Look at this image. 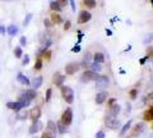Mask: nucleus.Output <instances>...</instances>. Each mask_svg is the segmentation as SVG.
Segmentation results:
<instances>
[{"label": "nucleus", "mask_w": 153, "mask_h": 138, "mask_svg": "<svg viewBox=\"0 0 153 138\" xmlns=\"http://www.w3.org/2000/svg\"><path fill=\"white\" fill-rule=\"evenodd\" d=\"M106 33H107V35H108V36H111V35H112V32H111V31H110V30H107V31H106Z\"/></svg>", "instance_id": "51"}, {"label": "nucleus", "mask_w": 153, "mask_h": 138, "mask_svg": "<svg viewBox=\"0 0 153 138\" xmlns=\"http://www.w3.org/2000/svg\"><path fill=\"white\" fill-rule=\"evenodd\" d=\"M60 122L63 123L65 127H70L71 123H73V110L71 107H66L65 110L61 114V118H60Z\"/></svg>", "instance_id": "5"}, {"label": "nucleus", "mask_w": 153, "mask_h": 138, "mask_svg": "<svg viewBox=\"0 0 153 138\" xmlns=\"http://www.w3.org/2000/svg\"><path fill=\"white\" fill-rule=\"evenodd\" d=\"M46 131L47 132H50L51 134H57V127H56V123L55 122H52V120H49L47 122V124H46Z\"/></svg>", "instance_id": "20"}, {"label": "nucleus", "mask_w": 153, "mask_h": 138, "mask_svg": "<svg viewBox=\"0 0 153 138\" xmlns=\"http://www.w3.org/2000/svg\"><path fill=\"white\" fill-rule=\"evenodd\" d=\"M80 69V63L78 61H70L65 65L64 68V72H65V75H74L76 72H79Z\"/></svg>", "instance_id": "7"}, {"label": "nucleus", "mask_w": 153, "mask_h": 138, "mask_svg": "<svg viewBox=\"0 0 153 138\" xmlns=\"http://www.w3.org/2000/svg\"><path fill=\"white\" fill-rule=\"evenodd\" d=\"M44 26H45V28H51L52 26V23H51V21H50V18H45L44 19Z\"/></svg>", "instance_id": "37"}, {"label": "nucleus", "mask_w": 153, "mask_h": 138, "mask_svg": "<svg viewBox=\"0 0 153 138\" xmlns=\"http://www.w3.org/2000/svg\"><path fill=\"white\" fill-rule=\"evenodd\" d=\"M42 128H44V123L40 122V120H37L36 123H32V124H31L28 132H30V134H36V133L42 131Z\"/></svg>", "instance_id": "12"}, {"label": "nucleus", "mask_w": 153, "mask_h": 138, "mask_svg": "<svg viewBox=\"0 0 153 138\" xmlns=\"http://www.w3.org/2000/svg\"><path fill=\"white\" fill-rule=\"evenodd\" d=\"M7 33V28H5V26H0V35H5Z\"/></svg>", "instance_id": "46"}, {"label": "nucleus", "mask_w": 153, "mask_h": 138, "mask_svg": "<svg viewBox=\"0 0 153 138\" xmlns=\"http://www.w3.org/2000/svg\"><path fill=\"white\" fill-rule=\"evenodd\" d=\"M41 118V107L40 106H35L30 110V119L32 120V123H36L37 120H40Z\"/></svg>", "instance_id": "11"}, {"label": "nucleus", "mask_w": 153, "mask_h": 138, "mask_svg": "<svg viewBox=\"0 0 153 138\" xmlns=\"http://www.w3.org/2000/svg\"><path fill=\"white\" fill-rule=\"evenodd\" d=\"M23 93H25L26 96L31 100V101H33V100L37 98V91H36L35 88H28V90H26V91L23 92Z\"/></svg>", "instance_id": "24"}, {"label": "nucleus", "mask_w": 153, "mask_h": 138, "mask_svg": "<svg viewBox=\"0 0 153 138\" xmlns=\"http://www.w3.org/2000/svg\"><path fill=\"white\" fill-rule=\"evenodd\" d=\"M146 53H147L148 59H153V46H148L147 50H146Z\"/></svg>", "instance_id": "36"}, {"label": "nucleus", "mask_w": 153, "mask_h": 138, "mask_svg": "<svg viewBox=\"0 0 153 138\" xmlns=\"http://www.w3.org/2000/svg\"><path fill=\"white\" fill-rule=\"evenodd\" d=\"M105 60H106V58H105V54L101 53V51H97V53L93 54V61H94V63L102 64V63H105Z\"/></svg>", "instance_id": "23"}, {"label": "nucleus", "mask_w": 153, "mask_h": 138, "mask_svg": "<svg viewBox=\"0 0 153 138\" xmlns=\"http://www.w3.org/2000/svg\"><path fill=\"white\" fill-rule=\"evenodd\" d=\"M144 123L143 122H140V123H138V124H135L134 125L131 129H130V137L131 138H135V137H138V136H140L142 133H143V131H144Z\"/></svg>", "instance_id": "10"}, {"label": "nucleus", "mask_w": 153, "mask_h": 138, "mask_svg": "<svg viewBox=\"0 0 153 138\" xmlns=\"http://www.w3.org/2000/svg\"><path fill=\"white\" fill-rule=\"evenodd\" d=\"M50 21H51V23L54 26H59V25H61V23L64 22L63 17L60 16V13H54V12H52L51 16H50Z\"/></svg>", "instance_id": "15"}, {"label": "nucleus", "mask_w": 153, "mask_h": 138, "mask_svg": "<svg viewBox=\"0 0 153 138\" xmlns=\"http://www.w3.org/2000/svg\"><path fill=\"white\" fill-rule=\"evenodd\" d=\"M103 123L108 129L111 131H117L120 128V120L116 118V116H110V115H106L103 119Z\"/></svg>", "instance_id": "4"}, {"label": "nucleus", "mask_w": 153, "mask_h": 138, "mask_svg": "<svg viewBox=\"0 0 153 138\" xmlns=\"http://www.w3.org/2000/svg\"><path fill=\"white\" fill-rule=\"evenodd\" d=\"M42 83H44V77L42 75H37V77H35L32 81H31V84H32V88L35 90H38L42 86Z\"/></svg>", "instance_id": "17"}, {"label": "nucleus", "mask_w": 153, "mask_h": 138, "mask_svg": "<svg viewBox=\"0 0 153 138\" xmlns=\"http://www.w3.org/2000/svg\"><path fill=\"white\" fill-rule=\"evenodd\" d=\"M98 77H100V73H96L91 69H85V70H83V73L80 74L79 81L82 83H89V82H93V81L96 82V79Z\"/></svg>", "instance_id": "2"}, {"label": "nucleus", "mask_w": 153, "mask_h": 138, "mask_svg": "<svg viewBox=\"0 0 153 138\" xmlns=\"http://www.w3.org/2000/svg\"><path fill=\"white\" fill-rule=\"evenodd\" d=\"M89 69L93 70L96 73H100V72H102V64H98V63H94L93 61V63H91Z\"/></svg>", "instance_id": "31"}, {"label": "nucleus", "mask_w": 153, "mask_h": 138, "mask_svg": "<svg viewBox=\"0 0 153 138\" xmlns=\"http://www.w3.org/2000/svg\"><path fill=\"white\" fill-rule=\"evenodd\" d=\"M50 9H51V10L54 12V13H60L61 10H63L61 5L56 1V0H54V1H51V3H50Z\"/></svg>", "instance_id": "27"}, {"label": "nucleus", "mask_w": 153, "mask_h": 138, "mask_svg": "<svg viewBox=\"0 0 153 138\" xmlns=\"http://www.w3.org/2000/svg\"><path fill=\"white\" fill-rule=\"evenodd\" d=\"M82 7L85 8L87 10L89 9H94L97 7V1L96 0H82Z\"/></svg>", "instance_id": "22"}, {"label": "nucleus", "mask_w": 153, "mask_h": 138, "mask_svg": "<svg viewBox=\"0 0 153 138\" xmlns=\"http://www.w3.org/2000/svg\"><path fill=\"white\" fill-rule=\"evenodd\" d=\"M152 41H153V33H147L144 36V39H143V44L148 45V44H151Z\"/></svg>", "instance_id": "33"}, {"label": "nucleus", "mask_w": 153, "mask_h": 138, "mask_svg": "<svg viewBox=\"0 0 153 138\" xmlns=\"http://www.w3.org/2000/svg\"><path fill=\"white\" fill-rule=\"evenodd\" d=\"M94 137H96V138H105V137H106V134H105L103 131H98L97 133H96Z\"/></svg>", "instance_id": "44"}, {"label": "nucleus", "mask_w": 153, "mask_h": 138, "mask_svg": "<svg viewBox=\"0 0 153 138\" xmlns=\"http://www.w3.org/2000/svg\"><path fill=\"white\" fill-rule=\"evenodd\" d=\"M52 84L56 86V87H59L61 88L64 86V82H65V75L64 74H61L60 72H56L54 73V75H52Z\"/></svg>", "instance_id": "8"}, {"label": "nucleus", "mask_w": 153, "mask_h": 138, "mask_svg": "<svg viewBox=\"0 0 153 138\" xmlns=\"http://www.w3.org/2000/svg\"><path fill=\"white\" fill-rule=\"evenodd\" d=\"M147 60H148V56H147V55H146V56H143V58H142V59L139 60V63H140V65H143V64H144V63H146V61H147Z\"/></svg>", "instance_id": "48"}, {"label": "nucleus", "mask_w": 153, "mask_h": 138, "mask_svg": "<svg viewBox=\"0 0 153 138\" xmlns=\"http://www.w3.org/2000/svg\"><path fill=\"white\" fill-rule=\"evenodd\" d=\"M19 46L23 47V46H26L27 45V39H26V36H21V39H19Z\"/></svg>", "instance_id": "38"}, {"label": "nucleus", "mask_w": 153, "mask_h": 138, "mask_svg": "<svg viewBox=\"0 0 153 138\" xmlns=\"http://www.w3.org/2000/svg\"><path fill=\"white\" fill-rule=\"evenodd\" d=\"M17 101H19V102H21L25 109L30 106V105H31V102H32L31 100L28 98V97H27V96H26V95L23 93V92H22V93H21V95H19V96H18V100H17Z\"/></svg>", "instance_id": "18"}, {"label": "nucleus", "mask_w": 153, "mask_h": 138, "mask_svg": "<svg viewBox=\"0 0 153 138\" xmlns=\"http://www.w3.org/2000/svg\"><path fill=\"white\" fill-rule=\"evenodd\" d=\"M44 68V60H42L41 56H36V61H35V66H33V69L37 70V72H40Z\"/></svg>", "instance_id": "26"}, {"label": "nucleus", "mask_w": 153, "mask_h": 138, "mask_svg": "<svg viewBox=\"0 0 153 138\" xmlns=\"http://www.w3.org/2000/svg\"><path fill=\"white\" fill-rule=\"evenodd\" d=\"M114 104H116V98L115 97H111V98H107V107L112 106Z\"/></svg>", "instance_id": "41"}, {"label": "nucleus", "mask_w": 153, "mask_h": 138, "mask_svg": "<svg viewBox=\"0 0 153 138\" xmlns=\"http://www.w3.org/2000/svg\"><path fill=\"white\" fill-rule=\"evenodd\" d=\"M17 118H18V120H27L28 118H30V111H27L26 109H22L21 111H18L17 113Z\"/></svg>", "instance_id": "25"}, {"label": "nucleus", "mask_w": 153, "mask_h": 138, "mask_svg": "<svg viewBox=\"0 0 153 138\" xmlns=\"http://www.w3.org/2000/svg\"><path fill=\"white\" fill-rule=\"evenodd\" d=\"M13 54H14V56H16L17 59H21L22 56H23L22 47H21V46H17V47H14V51H13Z\"/></svg>", "instance_id": "32"}, {"label": "nucleus", "mask_w": 153, "mask_h": 138, "mask_svg": "<svg viewBox=\"0 0 153 138\" xmlns=\"http://www.w3.org/2000/svg\"><path fill=\"white\" fill-rule=\"evenodd\" d=\"M41 138H55V136L54 134H51L50 132H47V131H45L44 133H42V136H41Z\"/></svg>", "instance_id": "39"}, {"label": "nucleus", "mask_w": 153, "mask_h": 138, "mask_svg": "<svg viewBox=\"0 0 153 138\" xmlns=\"http://www.w3.org/2000/svg\"><path fill=\"white\" fill-rule=\"evenodd\" d=\"M131 124H133V120H128L125 124H124L123 127H121V129H120V133H119V136L120 137H124L126 134V133L131 129Z\"/></svg>", "instance_id": "21"}, {"label": "nucleus", "mask_w": 153, "mask_h": 138, "mask_svg": "<svg viewBox=\"0 0 153 138\" xmlns=\"http://www.w3.org/2000/svg\"><path fill=\"white\" fill-rule=\"evenodd\" d=\"M151 3H152V8H153V0H151Z\"/></svg>", "instance_id": "53"}, {"label": "nucleus", "mask_w": 153, "mask_h": 138, "mask_svg": "<svg viewBox=\"0 0 153 138\" xmlns=\"http://www.w3.org/2000/svg\"><path fill=\"white\" fill-rule=\"evenodd\" d=\"M138 93H139L138 88H131V90H129L128 96H129V98H130L131 101H134V100H137V98H138Z\"/></svg>", "instance_id": "29"}, {"label": "nucleus", "mask_w": 153, "mask_h": 138, "mask_svg": "<svg viewBox=\"0 0 153 138\" xmlns=\"http://www.w3.org/2000/svg\"><path fill=\"white\" fill-rule=\"evenodd\" d=\"M71 28V22L68 19V21H65L64 22V31H69Z\"/></svg>", "instance_id": "40"}, {"label": "nucleus", "mask_w": 153, "mask_h": 138, "mask_svg": "<svg viewBox=\"0 0 153 138\" xmlns=\"http://www.w3.org/2000/svg\"><path fill=\"white\" fill-rule=\"evenodd\" d=\"M51 96H52V88H47L46 90V95H45V101L46 102H50Z\"/></svg>", "instance_id": "35"}, {"label": "nucleus", "mask_w": 153, "mask_h": 138, "mask_svg": "<svg viewBox=\"0 0 153 138\" xmlns=\"http://www.w3.org/2000/svg\"><path fill=\"white\" fill-rule=\"evenodd\" d=\"M60 92H61V97L64 98V101L66 104L71 105V104L74 102V92H73V90H71V87H69V86H63V87L60 88Z\"/></svg>", "instance_id": "3"}, {"label": "nucleus", "mask_w": 153, "mask_h": 138, "mask_svg": "<svg viewBox=\"0 0 153 138\" xmlns=\"http://www.w3.org/2000/svg\"><path fill=\"white\" fill-rule=\"evenodd\" d=\"M130 109H131L130 104H128V105H126V114H129V113H130Z\"/></svg>", "instance_id": "50"}, {"label": "nucleus", "mask_w": 153, "mask_h": 138, "mask_svg": "<svg viewBox=\"0 0 153 138\" xmlns=\"http://www.w3.org/2000/svg\"><path fill=\"white\" fill-rule=\"evenodd\" d=\"M17 81H18V83H21L23 86H30L31 84L30 78H28L27 75H25L23 73H18L17 74Z\"/></svg>", "instance_id": "19"}, {"label": "nucleus", "mask_w": 153, "mask_h": 138, "mask_svg": "<svg viewBox=\"0 0 153 138\" xmlns=\"http://www.w3.org/2000/svg\"><path fill=\"white\" fill-rule=\"evenodd\" d=\"M56 127H57V133H60V134H64V133L68 132V127H65L60 120L56 122Z\"/></svg>", "instance_id": "30"}, {"label": "nucleus", "mask_w": 153, "mask_h": 138, "mask_svg": "<svg viewBox=\"0 0 153 138\" xmlns=\"http://www.w3.org/2000/svg\"><path fill=\"white\" fill-rule=\"evenodd\" d=\"M69 1H70V5H71V10H73V12H75V1H74V0H69Z\"/></svg>", "instance_id": "47"}, {"label": "nucleus", "mask_w": 153, "mask_h": 138, "mask_svg": "<svg viewBox=\"0 0 153 138\" xmlns=\"http://www.w3.org/2000/svg\"><path fill=\"white\" fill-rule=\"evenodd\" d=\"M152 131H153V122H152Z\"/></svg>", "instance_id": "54"}, {"label": "nucleus", "mask_w": 153, "mask_h": 138, "mask_svg": "<svg viewBox=\"0 0 153 138\" xmlns=\"http://www.w3.org/2000/svg\"><path fill=\"white\" fill-rule=\"evenodd\" d=\"M79 50H80V46H79V45H75L73 49H71V51H73V53H78Z\"/></svg>", "instance_id": "49"}, {"label": "nucleus", "mask_w": 153, "mask_h": 138, "mask_svg": "<svg viewBox=\"0 0 153 138\" xmlns=\"http://www.w3.org/2000/svg\"><path fill=\"white\" fill-rule=\"evenodd\" d=\"M28 63H30V56H28V55H26V56H23L22 64H23V65H27Z\"/></svg>", "instance_id": "45"}, {"label": "nucleus", "mask_w": 153, "mask_h": 138, "mask_svg": "<svg viewBox=\"0 0 153 138\" xmlns=\"http://www.w3.org/2000/svg\"><path fill=\"white\" fill-rule=\"evenodd\" d=\"M146 101L149 104V105H152V104H153V92L149 93V95H148V96L146 97Z\"/></svg>", "instance_id": "42"}, {"label": "nucleus", "mask_w": 153, "mask_h": 138, "mask_svg": "<svg viewBox=\"0 0 153 138\" xmlns=\"http://www.w3.org/2000/svg\"><path fill=\"white\" fill-rule=\"evenodd\" d=\"M7 107L10 109V110H13V111H16V113L21 111L22 109H25L19 101H9V102H7Z\"/></svg>", "instance_id": "14"}, {"label": "nucleus", "mask_w": 153, "mask_h": 138, "mask_svg": "<svg viewBox=\"0 0 153 138\" xmlns=\"http://www.w3.org/2000/svg\"><path fill=\"white\" fill-rule=\"evenodd\" d=\"M110 84H111V79H110V77L106 74H100V77L96 79V82H94L96 88L100 90V91L107 90L110 87Z\"/></svg>", "instance_id": "1"}, {"label": "nucleus", "mask_w": 153, "mask_h": 138, "mask_svg": "<svg viewBox=\"0 0 153 138\" xmlns=\"http://www.w3.org/2000/svg\"><path fill=\"white\" fill-rule=\"evenodd\" d=\"M7 33L10 37H14L18 33V27L16 25H10V26H8L7 27Z\"/></svg>", "instance_id": "28"}, {"label": "nucleus", "mask_w": 153, "mask_h": 138, "mask_svg": "<svg viewBox=\"0 0 153 138\" xmlns=\"http://www.w3.org/2000/svg\"><path fill=\"white\" fill-rule=\"evenodd\" d=\"M91 19H92V13L87 10V9H83V10H80L78 13L76 23H78V25H85V23H88Z\"/></svg>", "instance_id": "6"}, {"label": "nucleus", "mask_w": 153, "mask_h": 138, "mask_svg": "<svg viewBox=\"0 0 153 138\" xmlns=\"http://www.w3.org/2000/svg\"><path fill=\"white\" fill-rule=\"evenodd\" d=\"M56 1L59 3L60 5H61V8L64 9V8L66 7V5H68V1H69V0H56Z\"/></svg>", "instance_id": "43"}, {"label": "nucleus", "mask_w": 153, "mask_h": 138, "mask_svg": "<svg viewBox=\"0 0 153 138\" xmlns=\"http://www.w3.org/2000/svg\"><path fill=\"white\" fill-rule=\"evenodd\" d=\"M151 66H152V69H153V59H152V63H151Z\"/></svg>", "instance_id": "52"}, {"label": "nucleus", "mask_w": 153, "mask_h": 138, "mask_svg": "<svg viewBox=\"0 0 153 138\" xmlns=\"http://www.w3.org/2000/svg\"><path fill=\"white\" fill-rule=\"evenodd\" d=\"M143 120L144 122H153V104L147 107V110L143 113Z\"/></svg>", "instance_id": "16"}, {"label": "nucleus", "mask_w": 153, "mask_h": 138, "mask_svg": "<svg viewBox=\"0 0 153 138\" xmlns=\"http://www.w3.org/2000/svg\"><path fill=\"white\" fill-rule=\"evenodd\" d=\"M32 13H28L27 14V16H26V18H25V21H23V23H22V25H23V27H27L28 25H30V22H31V19H32Z\"/></svg>", "instance_id": "34"}, {"label": "nucleus", "mask_w": 153, "mask_h": 138, "mask_svg": "<svg viewBox=\"0 0 153 138\" xmlns=\"http://www.w3.org/2000/svg\"><path fill=\"white\" fill-rule=\"evenodd\" d=\"M108 98V91L107 90H105V91H98L96 93V97H94V102L97 104V105H102L107 101Z\"/></svg>", "instance_id": "9"}, {"label": "nucleus", "mask_w": 153, "mask_h": 138, "mask_svg": "<svg viewBox=\"0 0 153 138\" xmlns=\"http://www.w3.org/2000/svg\"><path fill=\"white\" fill-rule=\"evenodd\" d=\"M120 111H121V106L116 102V104H114L112 106H110V107H108L107 115H110V116H116V118H117V115L120 114Z\"/></svg>", "instance_id": "13"}]
</instances>
